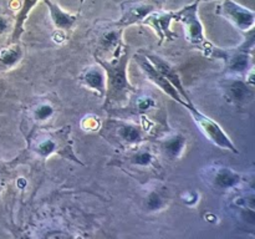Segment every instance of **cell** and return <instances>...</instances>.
I'll list each match as a JSON object with an SVG mask.
<instances>
[{
  "mask_svg": "<svg viewBox=\"0 0 255 239\" xmlns=\"http://www.w3.org/2000/svg\"><path fill=\"white\" fill-rule=\"evenodd\" d=\"M174 20L181 22L184 29L186 40L193 46L198 47L204 55L208 56L213 45L207 40L204 35L203 25L198 16V2L189 4L182 7L178 11H174Z\"/></svg>",
  "mask_w": 255,
  "mask_h": 239,
  "instance_id": "obj_6",
  "label": "cell"
},
{
  "mask_svg": "<svg viewBox=\"0 0 255 239\" xmlns=\"http://www.w3.org/2000/svg\"><path fill=\"white\" fill-rule=\"evenodd\" d=\"M217 14L228 20L239 31L247 32L254 29L255 14L252 10L242 6L234 0H222L217 6Z\"/></svg>",
  "mask_w": 255,
  "mask_h": 239,
  "instance_id": "obj_13",
  "label": "cell"
},
{
  "mask_svg": "<svg viewBox=\"0 0 255 239\" xmlns=\"http://www.w3.org/2000/svg\"><path fill=\"white\" fill-rule=\"evenodd\" d=\"M110 164L120 168L141 184L163 181L166 177L162 159L149 141L119 151Z\"/></svg>",
  "mask_w": 255,
  "mask_h": 239,
  "instance_id": "obj_1",
  "label": "cell"
},
{
  "mask_svg": "<svg viewBox=\"0 0 255 239\" xmlns=\"http://www.w3.org/2000/svg\"><path fill=\"white\" fill-rule=\"evenodd\" d=\"M143 54L146 55L147 59L153 64V66L156 67V69L158 70V71L161 72V74L163 75V76L166 77V79L168 80L174 87H176L177 91L179 92V95L184 99V101H186L187 104H191L192 101L191 99H189L188 92H187L186 89H184L183 84H182V80L181 77H179V74L176 70V67H174L171 62L164 60L163 57L158 56V55L152 54V52H143Z\"/></svg>",
  "mask_w": 255,
  "mask_h": 239,
  "instance_id": "obj_18",
  "label": "cell"
},
{
  "mask_svg": "<svg viewBox=\"0 0 255 239\" xmlns=\"http://www.w3.org/2000/svg\"><path fill=\"white\" fill-rule=\"evenodd\" d=\"M79 82L84 89L95 92L100 97L106 94V72L100 64L89 65L79 75Z\"/></svg>",
  "mask_w": 255,
  "mask_h": 239,
  "instance_id": "obj_17",
  "label": "cell"
},
{
  "mask_svg": "<svg viewBox=\"0 0 255 239\" xmlns=\"http://www.w3.org/2000/svg\"><path fill=\"white\" fill-rule=\"evenodd\" d=\"M80 2H81V4H82V2H84V0H80Z\"/></svg>",
  "mask_w": 255,
  "mask_h": 239,
  "instance_id": "obj_29",
  "label": "cell"
},
{
  "mask_svg": "<svg viewBox=\"0 0 255 239\" xmlns=\"http://www.w3.org/2000/svg\"><path fill=\"white\" fill-rule=\"evenodd\" d=\"M151 1H153L154 4L157 5V6H161V4H162V1H163V0H151Z\"/></svg>",
  "mask_w": 255,
  "mask_h": 239,
  "instance_id": "obj_27",
  "label": "cell"
},
{
  "mask_svg": "<svg viewBox=\"0 0 255 239\" xmlns=\"http://www.w3.org/2000/svg\"><path fill=\"white\" fill-rule=\"evenodd\" d=\"M202 1H211V0H196V2H202Z\"/></svg>",
  "mask_w": 255,
  "mask_h": 239,
  "instance_id": "obj_28",
  "label": "cell"
},
{
  "mask_svg": "<svg viewBox=\"0 0 255 239\" xmlns=\"http://www.w3.org/2000/svg\"><path fill=\"white\" fill-rule=\"evenodd\" d=\"M174 20V11H166V10L156 9L151 14L147 15L141 24L151 26L158 36L161 45L163 41H173L177 37L176 32L171 30V22Z\"/></svg>",
  "mask_w": 255,
  "mask_h": 239,
  "instance_id": "obj_16",
  "label": "cell"
},
{
  "mask_svg": "<svg viewBox=\"0 0 255 239\" xmlns=\"http://www.w3.org/2000/svg\"><path fill=\"white\" fill-rule=\"evenodd\" d=\"M100 134L119 151L148 142L151 134L136 121L114 116L101 122Z\"/></svg>",
  "mask_w": 255,
  "mask_h": 239,
  "instance_id": "obj_4",
  "label": "cell"
},
{
  "mask_svg": "<svg viewBox=\"0 0 255 239\" xmlns=\"http://www.w3.org/2000/svg\"><path fill=\"white\" fill-rule=\"evenodd\" d=\"M101 120L94 115H87L82 119L81 127L85 131H99L100 126H101Z\"/></svg>",
  "mask_w": 255,
  "mask_h": 239,
  "instance_id": "obj_25",
  "label": "cell"
},
{
  "mask_svg": "<svg viewBox=\"0 0 255 239\" xmlns=\"http://www.w3.org/2000/svg\"><path fill=\"white\" fill-rule=\"evenodd\" d=\"M15 24V14L11 5L0 0V37L11 35Z\"/></svg>",
  "mask_w": 255,
  "mask_h": 239,
  "instance_id": "obj_23",
  "label": "cell"
},
{
  "mask_svg": "<svg viewBox=\"0 0 255 239\" xmlns=\"http://www.w3.org/2000/svg\"><path fill=\"white\" fill-rule=\"evenodd\" d=\"M25 50L19 41L9 42V45L0 50V72L14 70L24 59Z\"/></svg>",
  "mask_w": 255,
  "mask_h": 239,
  "instance_id": "obj_20",
  "label": "cell"
},
{
  "mask_svg": "<svg viewBox=\"0 0 255 239\" xmlns=\"http://www.w3.org/2000/svg\"><path fill=\"white\" fill-rule=\"evenodd\" d=\"M201 177L203 183L216 193H227L239 189L244 183L243 174L231 167L222 164H209L202 168Z\"/></svg>",
  "mask_w": 255,
  "mask_h": 239,
  "instance_id": "obj_7",
  "label": "cell"
},
{
  "mask_svg": "<svg viewBox=\"0 0 255 239\" xmlns=\"http://www.w3.org/2000/svg\"><path fill=\"white\" fill-rule=\"evenodd\" d=\"M24 156L25 153H21L17 158L12 159V161L10 162H0V186H2V184L10 178L12 171H14L15 167L20 163V159Z\"/></svg>",
  "mask_w": 255,
  "mask_h": 239,
  "instance_id": "obj_24",
  "label": "cell"
},
{
  "mask_svg": "<svg viewBox=\"0 0 255 239\" xmlns=\"http://www.w3.org/2000/svg\"><path fill=\"white\" fill-rule=\"evenodd\" d=\"M26 157L35 159H47L57 154L61 158L69 159L74 163L84 166L74 152V142L71 138V126L60 128L40 127L29 131L26 136Z\"/></svg>",
  "mask_w": 255,
  "mask_h": 239,
  "instance_id": "obj_2",
  "label": "cell"
},
{
  "mask_svg": "<svg viewBox=\"0 0 255 239\" xmlns=\"http://www.w3.org/2000/svg\"><path fill=\"white\" fill-rule=\"evenodd\" d=\"M208 56L223 60L226 75L247 76L253 71V54L246 51L241 46L237 49H219L212 46Z\"/></svg>",
  "mask_w": 255,
  "mask_h": 239,
  "instance_id": "obj_10",
  "label": "cell"
},
{
  "mask_svg": "<svg viewBox=\"0 0 255 239\" xmlns=\"http://www.w3.org/2000/svg\"><path fill=\"white\" fill-rule=\"evenodd\" d=\"M134 60H136L141 72L144 75L146 79H148L149 82L156 85L161 91H163L167 96H169L172 100L178 102L179 105H182L183 107L186 106L187 102L184 101L183 97L179 95V92L177 91L176 87H174L173 85H172L171 82H169L168 80H167L166 77L153 66V64L147 59V56L143 52H137V54L134 55Z\"/></svg>",
  "mask_w": 255,
  "mask_h": 239,
  "instance_id": "obj_14",
  "label": "cell"
},
{
  "mask_svg": "<svg viewBox=\"0 0 255 239\" xmlns=\"http://www.w3.org/2000/svg\"><path fill=\"white\" fill-rule=\"evenodd\" d=\"M97 64L104 67L106 72V94H105L104 109L107 111L121 109L128 102L129 96L136 91V87L129 82L127 66L129 61L128 47L116 57L105 60L95 57Z\"/></svg>",
  "mask_w": 255,
  "mask_h": 239,
  "instance_id": "obj_3",
  "label": "cell"
},
{
  "mask_svg": "<svg viewBox=\"0 0 255 239\" xmlns=\"http://www.w3.org/2000/svg\"><path fill=\"white\" fill-rule=\"evenodd\" d=\"M184 107L188 110L192 119H193L194 123L197 124L199 131L204 134V137H207V139H208L209 142L216 144V146L219 147V148L228 149V151L233 152V153H239L237 146L233 143L231 137L226 133V131L222 128V126L218 123V122H216L214 120H212L211 117L202 114V112L194 106L193 102L187 104Z\"/></svg>",
  "mask_w": 255,
  "mask_h": 239,
  "instance_id": "obj_8",
  "label": "cell"
},
{
  "mask_svg": "<svg viewBox=\"0 0 255 239\" xmlns=\"http://www.w3.org/2000/svg\"><path fill=\"white\" fill-rule=\"evenodd\" d=\"M42 1L49 9L50 17H51L52 25L55 26V29L59 30V31H64L65 34L74 29L77 19H79V15L70 14V12L65 11L56 2H52L51 0H42Z\"/></svg>",
  "mask_w": 255,
  "mask_h": 239,
  "instance_id": "obj_19",
  "label": "cell"
},
{
  "mask_svg": "<svg viewBox=\"0 0 255 239\" xmlns=\"http://www.w3.org/2000/svg\"><path fill=\"white\" fill-rule=\"evenodd\" d=\"M57 101L50 97H37L25 109V121L29 131L40 127H46L57 116Z\"/></svg>",
  "mask_w": 255,
  "mask_h": 239,
  "instance_id": "obj_12",
  "label": "cell"
},
{
  "mask_svg": "<svg viewBox=\"0 0 255 239\" xmlns=\"http://www.w3.org/2000/svg\"><path fill=\"white\" fill-rule=\"evenodd\" d=\"M182 199L188 206H193V204H196L198 202V193L197 192H186L182 196Z\"/></svg>",
  "mask_w": 255,
  "mask_h": 239,
  "instance_id": "obj_26",
  "label": "cell"
},
{
  "mask_svg": "<svg viewBox=\"0 0 255 239\" xmlns=\"http://www.w3.org/2000/svg\"><path fill=\"white\" fill-rule=\"evenodd\" d=\"M21 1L22 5L20 6V10L17 11V14H15V24L11 35H10V42L19 41L20 36L24 32V24L29 16L30 11L40 0H21Z\"/></svg>",
  "mask_w": 255,
  "mask_h": 239,
  "instance_id": "obj_22",
  "label": "cell"
},
{
  "mask_svg": "<svg viewBox=\"0 0 255 239\" xmlns=\"http://www.w3.org/2000/svg\"><path fill=\"white\" fill-rule=\"evenodd\" d=\"M124 30L125 27L114 20H101L96 22L89 34L94 57L109 60L119 56L126 47L122 39Z\"/></svg>",
  "mask_w": 255,
  "mask_h": 239,
  "instance_id": "obj_5",
  "label": "cell"
},
{
  "mask_svg": "<svg viewBox=\"0 0 255 239\" xmlns=\"http://www.w3.org/2000/svg\"><path fill=\"white\" fill-rule=\"evenodd\" d=\"M151 188L146 189V194L143 196V208L146 212L154 213V212L163 211L168 204V197H167L164 188H159L157 182L148 183Z\"/></svg>",
  "mask_w": 255,
  "mask_h": 239,
  "instance_id": "obj_21",
  "label": "cell"
},
{
  "mask_svg": "<svg viewBox=\"0 0 255 239\" xmlns=\"http://www.w3.org/2000/svg\"><path fill=\"white\" fill-rule=\"evenodd\" d=\"M154 151L163 161L174 162L182 158L187 149V137L174 129H163L149 139Z\"/></svg>",
  "mask_w": 255,
  "mask_h": 239,
  "instance_id": "obj_9",
  "label": "cell"
},
{
  "mask_svg": "<svg viewBox=\"0 0 255 239\" xmlns=\"http://www.w3.org/2000/svg\"><path fill=\"white\" fill-rule=\"evenodd\" d=\"M156 9L158 6L151 0H127L121 2V17L117 22L122 27L141 24L144 17Z\"/></svg>",
  "mask_w": 255,
  "mask_h": 239,
  "instance_id": "obj_15",
  "label": "cell"
},
{
  "mask_svg": "<svg viewBox=\"0 0 255 239\" xmlns=\"http://www.w3.org/2000/svg\"><path fill=\"white\" fill-rule=\"evenodd\" d=\"M17 1H21V0H17Z\"/></svg>",
  "mask_w": 255,
  "mask_h": 239,
  "instance_id": "obj_30",
  "label": "cell"
},
{
  "mask_svg": "<svg viewBox=\"0 0 255 239\" xmlns=\"http://www.w3.org/2000/svg\"><path fill=\"white\" fill-rule=\"evenodd\" d=\"M219 89L227 102L241 109L249 106L254 101V85L248 82L246 76L226 75L219 82Z\"/></svg>",
  "mask_w": 255,
  "mask_h": 239,
  "instance_id": "obj_11",
  "label": "cell"
}]
</instances>
